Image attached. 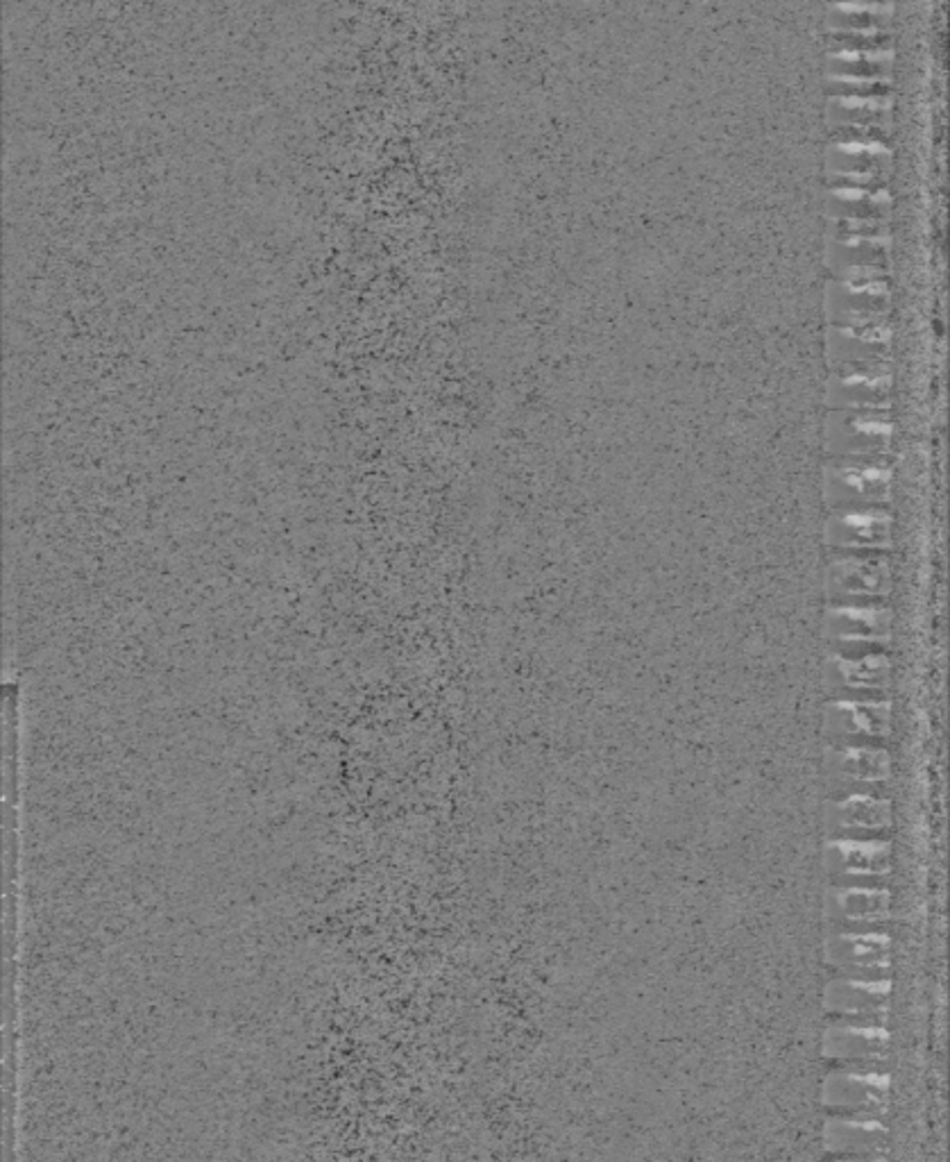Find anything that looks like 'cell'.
<instances>
[{
  "instance_id": "obj_8",
  "label": "cell",
  "mask_w": 950,
  "mask_h": 1162,
  "mask_svg": "<svg viewBox=\"0 0 950 1162\" xmlns=\"http://www.w3.org/2000/svg\"><path fill=\"white\" fill-rule=\"evenodd\" d=\"M891 819V804L882 795L832 798L823 811L830 838H887Z\"/></svg>"
},
{
  "instance_id": "obj_3",
  "label": "cell",
  "mask_w": 950,
  "mask_h": 1162,
  "mask_svg": "<svg viewBox=\"0 0 950 1162\" xmlns=\"http://www.w3.org/2000/svg\"><path fill=\"white\" fill-rule=\"evenodd\" d=\"M823 867L832 886H885L891 872L887 838H828Z\"/></svg>"
},
{
  "instance_id": "obj_15",
  "label": "cell",
  "mask_w": 950,
  "mask_h": 1162,
  "mask_svg": "<svg viewBox=\"0 0 950 1162\" xmlns=\"http://www.w3.org/2000/svg\"><path fill=\"white\" fill-rule=\"evenodd\" d=\"M832 105L849 107V109L885 111L889 107H894V100H891V98H849V96H842V98H832Z\"/></svg>"
},
{
  "instance_id": "obj_10",
  "label": "cell",
  "mask_w": 950,
  "mask_h": 1162,
  "mask_svg": "<svg viewBox=\"0 0 950 1162\" xmlns=\"http://www.w3.org/2000/svg\"><path fill=\"white\" fill-rule=\"evenodd\" d=\"M828 684L838 699H885L889 663L885 657H838L828 666Z\"/></svg>"
},
{
  "instance_id": "obj_12",
  "label": "cell",
  "mask_w": 950,
  "mask_h": 1162,
  "mask_svg": "<svg viewBox=\"0 0 950 1162\" xmlns=\"http://www.w3.org/2000/svg\"><path fill=\"white\" fill-rule=\"evenodd\" d=\"M830 60L849 62V64H855V62L876 64V62H891L894 60V52L891 50H838L830 55Z\"/></svg>"
},
{
  "instance_id": "obj_6",
  "label": "cell",
  "mask_w": 950,
  "mask_h": 1162,
  "mask_svg": "<svg viewBox=\"0 0 950 1162\" xmlns=\"http://www.w3.org/2000/svg\"><path fill=\"white\" fill-rule=\"evenodd\" d=\"M889 909L885 886H832L823 897V915L834 931H885Z\"/></svg>"
},
{
  "instance_id": "obj_13",
  "label": "cell",
  "mask_w": 950,
  "mask_h": 1162,
  "mask_svg": "<svg viewBox=\"0 0 950 1162\" xmlns=\"http://www.w3.org/2000/svg\"><path fill=\"white\" fill-rule=\"evenodd\" d=\"M828 80L834 82V84H849V87H859V89H867V92H874V89H887V84H889V77H887V75H878V77H855V75L828 73Z\"/></svg>"
},
{
  "instance_id": "obj_16",
  "label": "cell",
  "mask_w": 950,
  "mask_h": 1162,
  "mask_svg": "<svg viewBox=\"0 0 950 1162\" xmlns=\"http://www.w3.org/2000/svg\"><path fill=\"white\" fill-rule=\"evenodd\" d=\"M838 151H842L846 155H862V153H867V155H889V151L882 144H878V141H869V144H862V141L857 144V141H851V144H838Z\"/></svg>"
},
{
  "instance_id": "obj_5",
  "label": "cell",
  "mask_w": 950,
  "mask_h": 1162,
  "mask_svg": "<svg viewBox=\"0 0 950 1162\" xmlns=\"http://www.w3.org/2000/svg\"><path fill=\"white\" fill-rule=\"evenodd\" d=\"M891 997V979L887 981H859L834 977L823 990L826 1013L838 1017V1022L857 1027H885L887 1008Z\"/></svg>"
},
{
  "instance_id": "obj_17",
  "label": "cell",
  "mask_w": 950,
  "mask_h": 1162,
  "mask_svg": "<svg viewBox=\"0 0 950 1162\" xmlns=\"http://www.w3.org/2000/svg\"><path fill=\"white\" fill-rule=\"evenodd\" d=\"M838 37H859V39H887V35L882 31H878V27H851V31H844V27H840L838 33H834Z\"/></svg>"
},
{
  "instance_id": "obj_2",
  "label": "cell",
  "mask_w": 950,
  "mask_h": 1162,
  "mask_svg": "<svg viewBox=\"0 0 950 1162\" xmlns=\"http://www.w3.org/2000/svg\"><path fill=\"white\" fill-rule=\"evenodd\" d=\"M889 1088L887 1071L840 1067L821 1083V1105L840 1117L882 1119L889 1105Z\"/></svg>"
},
{
  "instance_id": "obj_4",
  "label": "cell",
  "mask_w": 950,
  "mask_h": 1162,
  "mask_svg": "<svg viewBox=\"0 0 950 1162\" xmlns=\"http://www.w3.org/2000/svg\"><path fill=\"white\" fill-rule=\"evenodd\" d=\"M823 960L838 977L887 981L891 979V941L885 931H834L826 938Z\"/></svg>"
},
{
  "instance_id": "obj_1",
  "label": "cell",
  "mask_w": 950,
  "mask_h": 1162,
  "mask_svg": "<svg viewBox=\"0 0 950 1162\" xmlns=\"http://www.w3.org/2000/svg\"><path fill=\"white\" fill-rule=\"evenodd\" d=\"M823 768L834 795H882L887 798V781L891 760L876 743H838L823 754Z\"/></svg>"
},
{
  "instance_id": "obj_9",
  "label": "cell",
  "mask_w": 950,
  "mask_h": 1162,
  "mask_svg": "<svg viewBox=\"0 0 950 1162\" xmlns=\"http://www.w3.org/2000/svg\"><path fill=\"white\" fill-rule=\"evenodd\" d=\"M889 727L887 699H838L823 714V729L838 743H876L887 739Z\"/></svg>"
},
{
  "instance_id": "obj_18",
  "label": "cell",
  "mask_w": 950,
  "mask_h": 1162,
  "mask_svg": "<svg viewBox=\"0 0 950 1162\" xmlns=\"http://www.w3.org/2000/svg\"><path fill=\"white\" fill-rule=\"evenodd\" d=\"M832 195H834V197H840V201H862V197H867V191H859V189H834Z\"/></svg>"
},
{
  "instance_id": "obj_19",
  "label": "cell",
  "mask_w": 950,
  "mask_h": 1162,
  "mask_svg": "<svg viewBox=\"0 0 950 1162\" xmlns=\"http://www.w3.org/2000/svg\"><path fill=\"white\" fill-rule=\"evenodd\" d=\"M840 178H849V180H855L859 184H867V182L874 180L871 173H840Z\"/></svg>"
},
{
  "instance_id": "obj_11",
  "label": "cell",
  "mask_w": 950,
  "mask_h": 1162,
  "mask_svg": "<svg viewBox=\"0 0 950 1162\" xmlns=\"http://www.w3.org/2000/svg\"><path fill=\"white\" fill-rule=\"evenodd\" d=\"M821 1142L840 1158H878L887 1147V1128L880 1119L832 1115L823 1124Z\"/></svg>"
},
{
  "instance_id": "obj_7",
  "label": "cell",
  "mask_w": 950,
  "mask_h": 1162,
  "mask_svg": "<svg viewBox=\"0 0 950 1162\" xmlns=\"http://www.w3.org/2000/svg\"><path fill=\"white\" fill-rule=\"evenodd\" d=\"M821 1056L844 1069L887 1071L889 1033L885 1027L834 1022L821 1038Z\"/></svg>"
},
{
  "instance_id": "obj_14",
  "label": "cell",
  "mask_w": 950,
  "mask_h": 1162,
  "mask_svg": "<svg viewBox=\"0 0 950 1162\" xmlns=\"http://www.w3.org/2000/svg\"><path fill=\"white\" fill-rule=\"evenodd\" d=\"M830 10L844 14H894V5L891 3H830Z\"/></svg>"
}]
</instances>
